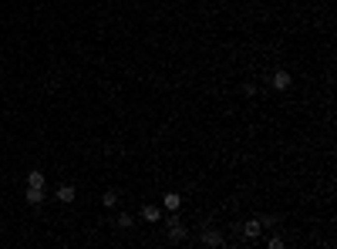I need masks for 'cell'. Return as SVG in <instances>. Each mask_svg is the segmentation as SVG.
Instances as JSON below:
<instances>
[{"label": "cell", "mask_w": 337, "mask_h": 249, "mask_svg": "<svg viewBox=\"0 0 337 249\" xmlns=\"http://www.w3.org/2000/svg\"><path fill=\"white\" fill-rule=\"evenodd\" d=\"M115 226H118V229H128V226H131V215H128V212H118Z\"/></svg>", "instance_id": "8fae6325"}, {"label": "cell", "mask_w": 337, "mask_h": 249, "mask_svg": "<svg viewBox=\"0 0 337 249\" xmlns=\"http://www.w3.org/2000/svg\"><path fill=\"white\" fill-rule=\"evenodd\" d=\"M142 219H145V222H162V209H159V206H142Z\"/></svg>", "instance_id": "52a82bcc"}, {"label": "cell", "mask_w": 337, "mask_h": 249, "mask_svg": "<svg viewBox=\"0 0 337 249\" xmlns=\"http://www.w3.org/2000/svg\"><path fill=\"white\" fill-rule=\"evenodd\" d=\"M203 246H223V232H216V229H203Z\"/></svg>", "instance_id": "ba28073f"}, {"label": "cell", "mask_w": 337, "mask_h": 249, "mask_svg": "<svg viewBox=\"0 0 337 249\" xmlns=\"http://www.w3.org/2000/svg\"><path fill=\"white\" fill-rule=\"evenodd\" d=\"M243 236H246V239H260V236H263L260 219H250V222H243Z\"/></svg>", "instance_id": "5b68a950"}, {"label": "cell", "mask_w": 337, "mask_h": 249, "mask_svg": "<svg viewBox=\"0 0 337 249\" xmlns=\"http://www.w3.org/2000/svg\"><path fill=\"white\" fill-rule=\"evenodd\" d=\"M266 246H270V249H283V239H280V236H273V239H270Z\"/></svg>", "instance_id": "5bb4252c"}, {"label": "cell", "mask_w": 337, "mask_h": 249, "mask_svg": "<svg viewBox=\"0 0 337 249\" xmlns=\"http://www.w3.org/2000/svg\"><path fill=\"white\" fill-rule=\"evenodd\" d=\"M101 206L115 209V206H118V192H105V195H101Z\"/></svg>", "instance_id": "30bf717a"}, {"label": "cell", "mask_w": 337, "mask_h": 249, "mask_svg": "<svg viewBox=\"0 0 337 249\" xmlns=\"http://www.w3.org/2000/svg\"><path fill=\"white\" fill-rule=\"evenodd\" d=\"M54 199H57V202H64V206H68V202H75V185H71V182H64V185H57Z\"/></svg>", "instance_id": "3957f363"}, {"label": "cell", "mask_w": 337, "mask_h": 249, "mask_svg": "<svg viewBox=\"0 0 337 249\" xmlns=\"http://www.w3.org/2000/svg\"><path fill=\"white\" fill-rule=\"evenodd\" d=\"M162 206H166L168 212H179L182 209V195H179V192H166V195H162Z\"/></svg>", "instance_id": "277c9868"}, {"label": "cell", "mask_w": 337, "mask_h": 249, "mask_svg": "<svg viewBox=\"0 0 337 249\" xmlns=\"http://www.w3.org/2000/svg\"><path fill=\"white\" fill-rule=\"evenodd\" d=\"M260 226H263V229H270V226H277V215H263V219H260Z\"/></svg>", "instance_id": "4fadbf2b"}, {"label": "cell", "mask_w": 337, "mask_h": 249, "mask_svg": "<svg viewBox=\"0 0 337 249\" xmlns=\"http://www.w3.org/2000/svg\"><path fill=\"white\" fill-rule=\"evenodd\" d=\"M27 185H38V189H44V172H41V169L27 172Z\"/></svg>", "instance_id": "9c48e42d"}, {"label": "cell", "mask_w": 337, "mask_h": 249, "mask_svg": "<svg viewBox=\"0 0 337 249\" xmlns=\"http://www.w3.org/2000/svg\"><path fill=\"white\" fill-rule=\"evenodd\" d=\"M24 199H27V206H41V202H44V189H38V185H27Z\"/></svg>", "instance_id": "8992f818"}, {"label": "cell", "mask_w": 337, "mask_h": 249, "mask_svg": "<svg viewBox=\"0 0 337 249\" xmlns=\"http://www.w3.org/2000/svg\"><path fill=\"white\" fill-rule=\"evenodd\" d=\"M166 226H168V243H182V239H186V226L179 222V215H175V212L166 219Z\"/></svg>", "instance_id": "6da1fadb"}, {"label": "cell", "mask_w": 337, "mask_h": 249, "mask_svg": "<svg viewBox=\"0 0 337 249\" xmlns=\"http://www.w3.org/2000/svg\"><path fill=\"white\" fill-rule=\"evenodd\" d=\"M240 91H243L246 98H253V95H256V84H253V81H246V84H240Z\"/></svg>", "instance_id": "7c38bea8"}, {"label": "cell", "mask_w": 337, "mask_h": 249, "mask_svg": "<svg viewBox=\"0 0 337 249\" xmlns=\"http://www.w3.org/2000/svg\"><path fill=\"white\" fill-rule=\"evenodd\" d=\"M290 81H294V77H290V71H273V77H270V84H273V91H287V88H290Z\"/></svg>", "instance_id": "7a4b0ae2"}]
</instances>
